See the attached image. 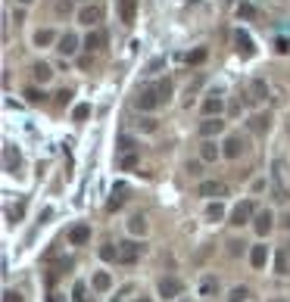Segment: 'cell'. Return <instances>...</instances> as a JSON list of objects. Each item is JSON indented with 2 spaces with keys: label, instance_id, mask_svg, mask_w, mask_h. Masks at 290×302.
<instances>
[{
  "label": "cell",
  "instance_id": "1",
  "mask_svg": "<svg viewBox=\"0 0 290 302\" xmlns=\"http://www.w3.org/2000/svg\"><path fill=\"white\" fill-rule=\"evenodd\" d=\"M134 106H138V109H144V112H150V109L162 106V100H159V91H156V88H144V91H138V97H134Z\"/></svg>",
  "mask_w": 290,
  "mask_h": 302
},
{
  "label": "cell",
  "instance_id": "2",
  "mask_svg": "<svg viewBox=\"0 0 290 302\" xmlns=\"http://www.w3.org/2000/svg\"><path fill=\"white\" fill-rule=\"evenodd\" d=\"M141 252H144V246L134 243V240L119 243V262H122V265H134V262L141 258Z\"/></svg>",
  "mask_w": 290,
  "mask_h": 302
},
{
  "label": "cell",
  "instance_id": "3",
  "mask_svg": "<svg viewBox=\"0 0 290 302\" xmlns=\"http://www.w3.org/2000/svg\"><path fill=\"white\" fill-rule=\"evenodd\" d=\"M272 181H275V190H272L275 197H272V200H275V203H284V200H287V187H284V162H281V159L272 165Z\"/></svg>",
  "mask_w": 290,
  "mask_h": 302
},
{
  "label": "cell",
  "instance_id": "4",
  "mask_svg": "<svg viewBox=\"0 0 290 302\" xmlns=\"http://www.w3.org/2000/svg\"><path fill=\"white\" fill-rule=\"evenodd\" d=\"M243 149H246V140H243L240 134H231V137L222 143V156H225V159H237Z\"/></svg>",
  "mask_w": 290,
  "mask_h": 302
},
{
  "label": "cell",
  "instance_id": "5",
  "mask_svg": "<svg viewBox=\"0 0 290 302\" xmlns=\"http://www.w3.org/2000/svg\"><path fill=\"white\" fill-rule=\"evenodd\" d=\"M100 19H103V7H100V4H91V7H81V10H78V22L88 25V28H94Z\"/></svg>",
  "mask_w": 290,
  "mask_h": 302
},
{
  "label": "cell",
  "instance_id": "6",
  "mask_svg": "<svg viewBox=\"0 0 290 302\" xmlns=\"http://www.w3.org/2000/svg\"><path fill=\"white\" fill-rule=\"evenodd\" d=\"M234 50L240 53V56H246V59H250L253 53H256V47H253V37L250 34H246V31H234Z\"/></svg>",
  "mask_w": 290,
  "mask_h": 302
},
{
  "label": "cell",
  "instance_id": "7",
  "mask_svg": "<svg viewBox=\"0 0 290 302\" xmlns=\"http://www.w3.org/2000/svg\"><path fill=\"white\" fill-rule=\"evenodd\" d=\"M253 212H256V209H253V203H250V200H243V203L231 212V224H234V228H243V224L253 218Z\"/></svg>",
  "mask_w": 290,
  "mask_h": 302
},
{
  "label": "cell",
  "instance_id": "8",
  "mask_svg": "<svg viewBox=\"0 0 290 302\" xmlns=\"http://www.w3.org/2000/svg\"><path fill=\"white\" fill-rule=\"evenodd\" d=\"M225 131V122L219 119V116H206L203 122H200V134L203 137H219Z\"/></svg>",
  "mask_w": 290,
  "mask_h": 302
},
{
  "label": "cell",
  "instance_id": "9",
  "mask_svg": "<svg viewBox=\"0 0 290 302\" xmlns=\"http://www.w3.org/2000/svg\"><path fill=\"white\" fill-rule=\"evenodd\" d=\"M159 296H162V299L181 296V281H178V277H162V281H159Z\"/></svg>",
  "mask_w": 290,
  "mask_h": 302
},
{
  "label": "cell",
  "instance_id": "10",
  "mask_svg": "<svg viewBox=\"0 0 290 302\" xmlns=\"http://www.w3.org/2000/svg\"><path fill=\"white\" fill-rule=\"evenodd\" d=\"M197 193H200V197H225L228 187H225L222 181H203V184L197 187Z\"/></svg>",
  "mask_w": 290,
  "mask_h": 302
},
{
  "label": "cell",
  "instance_id": "11",
  "mask_svg": "<svg viewBox=\"0 0 290 302\" xmlns=\"http://www.w3.org/2000/svg\"><path fill=\"white\" fill-rule=\"evenodd\" d=\"M134 16H138V0H119V19L125 25H131Z\"/></svg>",
  "mask_w": 290,
  "mask_h": 302
},
{
  "label": "cell",
  "instance_id": "12",
  "mask_svg": "<svg viewBox=\"0 0 290 302\" xmlns=\"http://www.w3.org/2000/svg\"><path fill=\"white\" fill-rule=\"evenodd\" d=\"M56 50L63 53V59H66V56H75V53H78V37H75L72 31H66V34L60 37V47H56Z\"/></svg>",
  "mask_w": 290,
  "mask_h": 302
},
{
  "label": "cell",
  "instance_id": "13",
  "mask_svg": "<svg viewBox=\"0 0 290 302\" xmlns=\"http://www.w3.org/2000/svg\"><path fill=\"white\" fill-rule=\"evenodd\" d=\"M219 156H222V149L216 146V140H212V137H206L203 146H200V159H203V162H216Z\"/></svg>",
  "mask_w": 290,
  "mask_h": 302
},
{
  "label": "cell",
  "instance_id": "14",
  "mask_svg": "<svg viewBox=\"0 0 290 302\" xmlns=\"http://www.w3.org/2000/svg\"><path fill=\"white\" fill-rule=\"evenodd\" d=\"M272 221H275L272 212H256V215H253V228H256L259 237H265V234L272 231Z\"/></svg>",
  "mask_w": 290,
  "mask_h": 302
},
{
  "label": "cell",
  "instance_id": "15",
  "mask_svg": "<svg viewBox=\"0 0 290 302\" xmlns=\"http://www.w3.org/2000/svg\"><path fill=\"white\" fill-rule=\"evenodd\" d=\"M91 240V228L88 224H75V228L69 231V243L72 246H81V243H88Z\"/></svg>",
  "mask_w": 290,
  "mask_h": 302
},
{
  "label": "cell",
  "instance_id": "16",
  "mask_svg": "<svg viewBox=\"0 0 290 302\" xmlns=\"http://www.w3.org/2000/svg\"><path fill=\"white\" fill-rule=\"evenodd\" d=\"M106 44V34L100 31V28H94V31H88V37H85V50L88 53H94V50H100Z\"/></svg>",
  "mask_w": 290,
  "mask_h": 302
},
{
  "label": "cell",
  "instance_id": "17",
  "mask_svg": "<svg viewBox=\"0 0 290 302\" xmlns=\"http://www.w3.org/2000/svg\"><path fill=\"white\" fill-rule=\"evenodd\" d=\"M265 262H268V246H262V243L253 246L250 249V265L253 268H265Z\"/></svg>",
  "mask_w": 290,
  "mask_h": 302
},
{
  "label": "cell",
  "instance_id": "18",
  "mask_svg": "<svg viewBox=\"0 0 290 302\" xmlns=\"http://www.w3.org/2000/svg\"><path fill=\"white\" fill-rule=\"evenodd\" d=\"M200 296H206V299H212V296H219V281H216L212 274H206V277L200 281Z\"/></svg>",
  "mask_w": 290,
  "mask_h": 302
},
{
  "label": "cell",
  "instance_id": "19",
  "mask_svg": "<svg viewBox=\"0 0 290 302\" xmlns=\"http://www.w3.org/2000/svg\"><path fill=\"white\" fill-rule=\"evenodd\" d=\"M222 109H225L222 97H206L203 100V116H222Z\"/></svg>",
  "mask_w": 290,
  "mask_h": 302
},
{
  "label": "cell",
  "instance_id": "20",
  "mask_svg": "<svg viewBox=\"0 0 290 302\" xmlns=\"http://www.w3.org/2000/svg\"><path fill=\"white\" fill-rule=\"evenodd\" d=\"M275 271H278V274H287V271H290V246H281V249H278Z\"/></svg>",
  "mask_w": 290,
  "mask_h": 302
},
{
  "label": "cell",
  "instance_id": "21",
  "mask_svg": "<svg viewBox=\"0 0 290 302\" xmlns=\"http://www.w3.org/2000/svg\"><path fill=\"white\" fill-rule=\"evenodd\" d=\"M31 75H34V81H41V84H47V81L53 78V69H50L47 62H34V69H31Z\"/></svg>",
  "mask_w": 290,
  "mask_h": 302
},
{
  "label": "cell",
  "instance_id": "22",
  "mask_svg": "<svg viewBox=\"0 0 290 302\" xmlns=\"http://www.w3.org/2000/svg\"><path fill=\"white\" fill-rule=\"evenodd\" d=\"M265 94H268L265 81H262V78H253V81H250V97H246V100L256 103V100H265Z\"/></svg>",
  "mask_w": 290,
  "mask_h": 302
},
{
  "label": "cell",
  "instance_id": "23",
  "mask_svg": "<svg viewBox=\"0 0 290 302\" xmlns=\"http://www.w3.org/2000/svg\"><path fill=\"white\" fill-rule=\"evenodd\" d=\"M4 168H7V171H16V168H19V153H16L10 143L4 146Z\"/></svg>",
  "mask_w": 290,
  "mask_h": 302
},
{
  "label": "cell",
  "instance_id": "24",
  "mask_svg": "<svg viewBox=\"0 0 290 302\" xmlns=\"http://www.w3.org/2000/svg\"><path fill=\"white\" fill-rule=\"evenodd\" d=\"M109 287H112V277H109L106 271H97V274H94V290H97V293H106Z\"/></svg>",
  "mask_w": 290,
  "mask_h": 302
},
{
  "label": "cell",
  "instance_id": "25",
  "mask_svg": "<svg viewBox=\"0 0 290 302\" xmlns=\"http://www.w3.org/2000/svg\"><path fill=\"white\" fill-rule=\"evenodd\" d=\"M53 41H56V34H53L50 28H41V31L34 34V44H37V47H47V44H53Z\"/></svg>",
  "mask_w": 290,
  "mask_h": 302
},
{
  "label": "cell",
  "instance_id": "26",
  "mask_svg": "<svg viewBox=\"0 0 290 302\" xmlns=\"http://www.w3.org/2000/svg\"><path fill=\"white\" fill-rule=\"evenodd\" d=\"M128 231H131V234H147V218H144V215H131Z\"/></svg>",
  "mask_w": 290,
  "mask_h": 302
},
{
  "label": "cell",
  "instance_id": "27",
  "mask_svg": "<svg viewBox=\"0 0 290 302\" xmlns=\"http://www.w3.org/2000/svg\"><path fill=\"white\" fill-rule=\"evenodd\" d=\"M268 125H272V119H268V116H253V119H250V131H256V134L268 131Z\"/></svg>",
  "mask_w": 290,
  "mask_h": 302
},
{
  "label": "cell",
  "instance_id": "28",
  "mask_svg": "<svg viewBox=\"0 0 290 302\" xmlns=\"http://www.w3.org/2000/svg\"><path fill=\"white\" fill-rule=\"evenodd\" d=\"M206 218H209V221H222L225 218V206L222 203H209V206H206Z\"/></svg>",
  "mask_w": 290,
  "mask_h": 302
},
{
  "label": "cell",
  "instance_id": "29",
  "mask_svg": "<svg viewBox=\"0 0 290 302\" xmlns=\"http://www.w3.org/2000/svg\"><path fill=\"white\" fill-rule=\"evenodd\" d=\"M256 16V7L253 4H246V0H243V4H237V19H253Z\"/></svg>",
  "mask_w": 290,
  "mask_h": 302
},
{
  "label": "cell",
  "instance_id": "30",
  "mask_svg": "<svg viewBox=\"0 0 290 302\" xmlns=\"http://www.w3.org/2000/svg\"><path fill=\"white\" fill-rule=\"evenodd\" d=\"M134 165H138V153H134V149L119 156V168H134Z\"/></svg>",
  "mask_w": 290,
  "mask_h": 302
},
{
  "label": "cell",
  "instance_id": "31",
  "mask_svg": "<svg viewBox=\"0 0 290 302\" xmlns=\"http://www.w3.org/2000/svg\"><path fill=\"white\" fill-rule=\"evenodd\" d=\"M100 258H103V262H112V258L119 262V246H112V243L100 246Z\"/></svg>",
  "mask_w": 290,
  "mask_h": 302
},
{
  "label": "cell",
  "instance_id": "32",
  "mask_svg": "<svg viewBox=\"0 0 290 302\" xmlns=\"http://www.w3.org/2000/svg\"><path fill=\"white\" fill-rule=\"evenodd\" d=\"M72 302H88V287L81 284V281L72 287Z\"/></svg>",
  "mask_w": 290,
  "mask_h": 302
},
{
  "label": "cell",
  "instance_id": "33",
  "mask_svg": "<svg viewBox=\"0 0 290 302\" xmlns=\"http://www.w3.org/2000/svg\"><path fill=\"white\" fill-rule=\"evenodd\" d=\"M25 100L37 106V103H44V100H47V94H44V91H37V88H28V91H25Z\"/></svg>",
  "mask_w": 290,
  "mask_h": 302
},
{
  "label": "cell",
  "instance_id": "34",
  "mask_svg": "<svg viewBox=\"0 0 290 302\" xmlns=\"http://www.w3.org/2000/svg\"><path fill=\"white\" fill-rule=\"evenodd\" d=\"M156 91H159V100H162V103H169V97H172V81H169V78L159 81V84H156Z\"/></svg>",
  "mask_w": 290,
  "mask_h": 302
},
{
  "label": "cell",
  "instance_id": "35",
  "mask_svg": "<svg viewBox=\"0 0 290 302\" xmlns=\"http://www.w3.org/2000/svg\"><path fill=\"white\" fill-rule=\"evenodd\" d=\"M88 116H91V106H88V103H78L75 112H72V119H75V122H85Z\"/></svg>",
  "mask_w": 290,
  "mask_h": 302
},
{
  "label": "cell",
  "instance_id": "36",
  "mask_svg": "<svg viewBox=\"0 0 290 302\" xmlns=\"http://www.w3.org/2000/svg\"><path fill=\"white\" fill-rule=\"evenodd\" d=\"M122 193H125V187H122V184H119V187H115V190H112V200H109V209H119V206H122V200H125V197H122Z\"/></svg>",
  "mask_w": 290,
  "mask_h": 302
},
{
  "label": "cell",
  "instance_id": "37",
  "mask_svg": "<svg viewBox=\"0 0 290 302\" xmlns=\"http://www.w3.org/2000/svg\"><path fill=\"white\" fill-rule=\"evenodd\" d=\"M131 149H134V140H131L128 134H122V137H119V153H131Z\"/></svg>",
  "mask_w": 290,
  "mask_h": 302
},
{
  "label": "cell",
  "instance_id": "38",
  "mask_svg": "<svg viewBox=\"0 0 290 302\" xmlns=\"http://www.w3.org/2000/svg\"><path fill=\"white\" fill-rule=\"evenodd\" d=\"M246 296H250V290H246V287H234L231 290V302H243Z\"/></svg>",
  "mask_w": 290,
  "mask_h": 302
},
{
  "label": "cell",
  "instance_id": "39",
  "mask_svg": "<svg viewBox=\"0 0 290 302\" xmlns=\"http://www.w3.org/2000/svg\"><path fill=\"white\" fill-rule=\"evenodd\" d=\"M203 59H206V50H203V47H197V50H194V53L187 56V62H190V66H200Z\"/></svg>",
  "mask_w": 290,
  "mask_h": 302
},
{
  "label": "cell",
  "instance_id": "40",
  "mask_svg": "<svg viewBox=\"0 0 290 302\" xmlns=\"http://www.w3.org/2000/svg\"><path fill=\"white\" fill-rule=\"evenodd\" d=\"M56 13L60 16H69L72 13V0H56Z\"/></svg>",
  "mask_w": 290,
  "mask_h": 302
},
{
  "label": "cell",
  "instance_id": "41",
  "mask_svg": "<svg viewBox=\"0 0 290 302\" xmlns=\"http://www.w3.org/2000/svg\"><path fill=\"white\" fill-rule=\"evenodd\" d=\"M275 50H278V53H290V41H287V37H278V41H275Z\"/></svg>",
  "mask_w": 290,
  "mask_h": 302
},
{
  "label": "cell",
  "instance_id": "42",
  "mask_svg": "<svg viewBox=\"0 0 290 302\" xmlns=\"http://www.w3.org/2000/svg\"><path fill=\"white\" fill-rule=\"evenodd\" d=\"M138 125H141V128H144V131H150V134H153V131H156V119H141V122H138Z\"/></svg>",
  "mask_w": 290,
  "mask_h": 302
},
{
  "label": "cell",
  "instance_id": "43",
  "mask_svg": "<svg viewBox=\"0 0 290 302\" xmlns=\"http://www.w3.org/2000/svg\"><path fill=\"white\" fill-rule=\"evenodd\" d=\"M228 252H231V255H240V252H243V243H240V240H231V243H228Z\"/></svg>",
  "mask_w": 290,
  "mask_h": 302
},
{
  "label": "cell",
  "instance_id": "44",
  "mask_svg": "<svg viewBox=\"0 0 290 302\" xmlns=\"http://www.w3.org/2000/svg\"><path fill=\"white\" fill-rule=\"evenodd\" d=\"M69 100H72V91H66V88H63V91L56 94V103H63V106H66Z\"/></svg>",
  "mask_w": 290,
  "mask_h": 302
},
{
  "label": "cell",
  "instance_id": "45",
  "mask_svg": "<svg viewBox=\"0 0 290 302\" xmlns=\"http://www.w3.org/2000/svg\"><path fill=\"white\" fill-rule=\"evenodd\" d=\"M4 302H22V296H19L16 290H7V293H4Z\"/></svg>",
  "mask_w": 290,
  "mask_h": 302
},
{
  "label": "cell",
  "instance_id": "46",
  "mask_svg": "<svg viewBox=\"0 0 290 302\" xmlns=\"http://www.w3.org/2000/svg\"><path fill=\"white\" fill-rule=\"evenodd\" d=\"M187 171L190 175H200V162H187Z\"/></svg>",
  "mask_w": 290,
  "mask_h": 302
},
{
  "label": "cell",
  "instance_id": "47",
  "mask_svg": "<svg viewBox=\"0 0 290 302\" xmlns=\"http://www.w3.org/2000/svg\"><path fill=\"white\" fill-rule=\"evenodd\" d=\"M47 302H66V296H60V293H50V296H47Z\"/></svg>",
  "mask_w": 290,
  "mask_h": 302
},
{
  "label": "cell",
  "instance_id": "48",
  "mask_svg": "<svg viewBox=\"0 0 290 302\" xmlns=\"http://www.w3.org/2000/svg\"><path fill=\"white\" fill-rule=\"evenodd\" d=\"M281 224H284V228L290 231V215H284V218H281Z\"/></svg>",
  "mask_w": 290,
  "mask_h": 302
},
{
  "label": "cell",
  "instance_id": "49",
  "mask_svg": "<svg viewBox=\"0 0 290 302\" xmlns=\"http://www.w3.org/2000/svg\"><path fill=\"white\" fill-rule=\"evenodd\" d=\"M134 302H153V299H150V296H138Z\"/></svg>",
  "mask_w": 290,
  "mask_h": 302
},
{
  "label": "cell",
  "instance_id": "50",
  "mask_svg": "<svg viewBox=\"0 0 290 302\" xmlns=\"http://www.w3.org/2000/svg\"><path fill=\"white\" fill-rule=\"evenodd\" d=\"M19 4H31V0H19Z\"/></svg>",
  "mask_w": 290,
  "mask_h": 302
},
{
  "label": "cell",
  "instance_id": "51",
  "mask_svg": "<svg viewBox=\"0 0 290 302\" xmlns=\"http://www.w3.org/2000/svg\"><path fill=\"white\" fill-rule=\"evenodd\" d=\"M272 302H284V299H272Z\"/></svg>",
  "mask_w": 290,
  "mask_h": 302
},
{
  "label": "cell",
  "instance_id": "52",
  "mask_svg": "<svg viewBox=\"0 0 290 302\" xmlns=\"http://www.w3.org/2000/svg\"><path fill=\"white\" fill-rule=\"evenodd\" d=\"M115 302H119V299H115Z\"/></svg>",
  "mask_w": 290,
  "mask_h": 302
}]
</instances>
